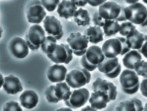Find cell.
I'll return each instance as SVG.
<instances>
[{"label":"cell","mask_w":147,"mask_h":111,"mask_svg":"<svg viewBox=\"0 0 147 111\" xmlns=\"http://www.w3.org/2000/svg\"><path fill=\"white\" fill-rule=\"evenodd\" d=\"M102 51L107 58H114L118 56H124L130 51L126 38L117 37L106 40L102 46Z\"/></svg>","instance_id":"cell-1"},{"label":"cell","mask_w":147,"mask_h":111,"mask_svg":"<svg viewBox=\"0 0 147 111\" xmlns=\"http://www.w3.org/2000/svg\"><path fill=\"white\" fill-rule=\"evenodd\" d=\"M105 56L100 47L92 45L87 50L81 60V64L89 71H93L98 68L104 60Z\"/></svg>","instance_id":"cell-2"},{"label":"cell","mask_w":147,"mask_h":111,"mask_svg":"<svg viewBox=\"0 0 147 111\" xmlns=\"http://www.w3.org/2000/svg\"><path fill=\"white\" fill-rule=\"evenodd\" d=\"M125 12L127 20L133 24L147 26V9L141 3L138 2L125 7Z\"/></svg>","instance_id":"cell-3"},{"label":"cell","mask_w":147,"mask_h":111,"mask_svg":"<svg viewBox=\"0 0 147 111\" xmlns=\"http://www.w3.org/2000/svg\"><path fill=\"white\" fill-rule=\"evenodd\" d=\"M70 87L67 83L62 82L50 86L45 92L47 99L51 103H57L62 100L66 101L72 93Z\"/></svg>","instance_id":"cell-4"},{"label":"cell","mask_w":147,"mask_h":111,"mask_svg":"<svg viewBox=\"0 0 147 111\" xmlns=\"http://www.w3.org/2000/svg\"><path fill=\"white\" fill-rule=\"evenodd\" d=\"M119 81L122 90L128 94H135L140 87L138 75L134 70L126 69L121 74Z\"/></svg>","instance_id":"cell-5"},{"label":"cell","mask_w":147,"mask_h":111,"mask_svg":"<svg viewBox=\"0 0 147 111\" xmlns=\"http://www.w3.org/2000/svg\"><path fill=\"white\" fill-rule=\"evenodd\" d=\"M91 74L85 68L74 69L66 76V83L73 89L83 87L90 81Z\"/></svg>","instance_id":"cell-6"},{"label":"cell","mask_w":147,"mask_h":111,"mask_svg":"<svg viewBox=\"0 0 147 111\" xmlns=\"http://www.w3.org/2000/svg\"><path fill=\"white\" fill-rule=\"evenodd\" d=\"M45 30L39 24H35L30 28L26 36V41L32 50L39 49L45 39Z\"/></svg>","instance_id":"cell-7"},{"label":"cell","mask_w":147,"mask_h":111,"mask_svg":"<svg viewBox=\"0 0 147 111\" xmlns=\"http://www.w3.org/2000/svg\"><path fill=\"white\" fill-rule=\"evenodd\" d=\"M67 41L73 53L76 56H82L86 52L88 40L84 35L79 32L71 33L67 38Z\"/></svg>","instance_id":"cell-8"},{"label":"cell","mask_w":147,"mask_h":111,"mask_svg":"<svg viewBox=\"0 0 147 111\" xmlns=\"http://www.w3.org/2000/svg\"><path fill=\"white\" fill-rule=\"evenodd\" d=\"M45 9L40 0H33L27 9L26 16L28 22L34 24L41 23L46 16Z\"/></svg>","instance_id":"cell-9"},{"label":"cell","mask_w":147,"mask_h":111,"mask_svg":"<svg viewBox=\"0 0 147 111\" xmlns=\"http://www.w3.org/2000/svg\"><path fill=\"white\" fill-rule=\"evenodd\" d=\"M72 50L69 45L61 43L57 44L54 51L47 56L52 62L57 64H68L73 59Z\"/></svg>","instance_id":"cell-10"},{"label":"cell","mask_w":147,"mask_h":111,"mask_svg":"<svg viewBox=\"0 0 147 111\" xmlns=\"http://www.w3.org/2000/svg\"><path fill=\"white\" fill-rule=\"evenodd\" d=\"M98 68L99 72L105 74L109 78L114 79L119 75L121 70V66L119 63L117 57L107 58L98 65Z\"/></svg>","instance_id":"cell-11"},{"label":"cell","mask_w":147,"mask_h":111,"mask_svg":"<svg viewBox=\"0 0 147 111\" xmlns=\"http://www.w3.org/2000/svg\"><path fill=\"white\" fill-rule=\"evenodd\" d=\"M90 96V92L88 89L80 88L72 91L69 99L65 101V104L71 108H78L84 106L87 102Z\"/></svg>","instance_id":"cell-12"},{"label":"cell","mask_w":147,"mask_h":111,"mask_svg":"<svg viewBox=\"0 0 147 111\" xmlns=\"http://www.w3.org/2000/svg\"><path fill=\"white\" fill-rule=\"evenodd\" d=\"M45 30L48 36L54 37L57 40L63 36V26L61 22L53 16H47L43 21Z\"/></svg>","instance_id":"cell-13"},{"label":"cell","mask_w":147,"mask_h":111,"mask_svg":"<svg viewBox=\"0 0 147 111\" xmlns=\"http://www.w3.org/2000/svg\"><path fill=\"white\" fill-rule=\"evenodd\" d=\"M123 7L113 1L105 2L99 6V15L104 20L117 21L122 12Z\"/></svg>","instance_id":"cell-14"},{"label":"cell","mask_w":147,"mask_h":111,"mask_svg":"<svg viewBox=\"0 0 147 111\" xmlns=\"http://www.w3.org/2000/svg\"><path fill=\"white\" fill-rule=\"evenodd\" d=\"M94 92L99 91L105 92L108 95L110 101L115 100L117 95V87L111 82L98 78L92 84Z\"/></svg>","instance_id":"cell-15"},{"label":"cell","mask_w":147,"mask_h":111,"mask_svg":"<svg viewBox=\"0 0 147 111\" xmlns=\"http://www.w3.org/2000/svg\"><path fill=\"white\" fill-rule=\"evenodd\" d=\"M28 45L26 41L20 37H15L10 41L9 49L14 56L18 59H23L28 54Z\"/></svg>","instance_id":"cell-16"},{"label":"cell","mask_w":147,"mask_h":111,"mask_svg":"<svg viewBox=\"0 0 147 111\" xmlns=\"http://www.w3.org/2000/svg\"><path fill=\"white\" fill-rule=\"evenodd\" d=\"M110 101L107 94L99 91L92 92L89 99L91 106L96 110L105 108Z\"/></svg>","instance_id":"cell-17"},{"label":"cell","mask_w":147,"mask_h":111,"mask_svg":"<svg viewBox=\"0 0 147 111\" xmlns=\"http://www.w3.org/2000/svg\"><path fill=\"white\" fill-rule=\"evenodd\" d=\"M67 72V68L64 65L56 63L49 68L47 77L52 83L61 82L66 79Z\"/></svg>","instance_id":"cell-18"},{"label":"cell","mask_w":147,"mask_h":111,"mask_svg":"<svg viewBox=\"0 0 147 111\" xmlns=\"http://www.w3.org/2000/svg\"><path fill=\"white\" fill-rule=\"evenodd\" d=\"M126 39L127 44L130 49L139 50L145 41L147 40V35H144L135 29L126 36Z\"/></svg>","instance_id":"cell-19"},{"label":"cell","mask_w":147,"mask_h":111,"mask_svg":"<svg viewBox=\"0 0 147 111\" xmlns=\"http://www.w3.org/2000/svg\"><path fill=\"white\" fill-rule=\"evenodd\" d=\"M77 7L70 0H62L58 6L57 12L60 17L66 19L74 17Z\"/></svg>","instance_id":"cell-20"},{"label":"cell","mask_w":147,"mask_h":111,"mask_svg":"<svg viewBox=\"0 0 147 111\" xmlns=\"http://www.w3.org/2000/svg\"><path fill=\"white\" fill-rule=\"evenodd\" d=\"M4 90L8 94H15L23 91V87L19 79L10 75L5 77L3 86Z\"/></svg>","instance_id":"cell-21"},{"label":"cell","mask_w":147,"mask_h":111,"mask_svg":"<svg viewBox=\"0 0 147 111\" xmlns=\"http://www.w3.org/2000/svg\"><path fill=\"white\" fill-rule=\"evenodd\" d=\"M116 111H142L144 110L142 102L136 97L121 102L115 108Z\"/></svg>","instance_id":"cell-22"},{"label":"cell","mask_w":147,"mask_h":111,"mask_svg":"<svg viewBox=\"0 0 147 111\" xmlns=\"http://www.w3.org/2000/svg\"><path fill=\"white\" fill-rule=\"evenodd\" d=\"M22 106L26 108L31 109L38 104L39 98L38 94L33 91H26L21 94L19 97Z\"/></svg>","instance_id":"cell-23"},{"label":"cell","mask_w":147,"mask_h":111,"mask_svg":"<svg viewBox=\"0 0 147 111\" xmlns=\"http://www.w3.org/2000/svg\"><path fill=\"white\" fill-rule=\"evenodd\" d=\"M84 35L87 38L89 42L97 44L103 40L104 32L102 29L97 26H90L85 31Z\"/></svg>","instance_id":"cell-24"},{"label":"cell","mask_w":147,"mask_h":111,"mask_svg":"<svg viewBox=\"0 0 147 111\" xmlns=\"http://www.w3.org/2000/svg\"><path fill=\"white\" fill-rule=\"evenodd\" d=\"M142 60L140 53L138 50L132 49L125 55L123 59V65L128 69L134 70L136 62Z\"/></svg>","instance_id":"cell-25"},{"label":"cell","mask_w":147,"mask_h":111,"mask_svg":"<svg viewBox=\"0 0 147 111\" xmlns=\"http://www.w3.org/2000/svg\"><path fill=\"white\" fill-rule=\"evenodd\" d=\"M74 20L79 26H86L90 24L91 18L88 10L80 8L77 10L74 16Z\"/></svg>","instance_id":"cell-26"},{"label":"cell","mask_w":147,"mask_h":111,"mask_svg":"<svg viewBox=\"0 0 147 111\" xmlns=\"http://www.w3.org/2000/svg\"><path fill=\"white\" fill-rule=\"evenodd\" d=\"M120 27V25L117 21L105 20L103 27V32L108 37L115 35L119 32Z\"/></svg>","instance_id":"cell-27"},{"label":"cell","mask_w":147,"mask_h":111,"mask_svg":"<svg viewBox=\"0 0 147 111\" xmlns=\"http://www.w3.org/2000/svg\"><path fill=\"white\" fill-rule=\"evenodd\" d=\"M57 39L52 36H48L41 45V50L47 55L51 54L55 49L57 45Z\"/></svg>","instance_id":"cell-28"},{"label":"cell","mask_w":147,"mask_h":111,"mask_svg":"<svg viewBox=\"0 0 147 111\" xmlns=\"http://www.w3.org/2000/svg\"><path fill=\"white\" fill-rule=\"evenodd\" d=\"M134 70L138 75L143 77L147 74V62L141 60L136 62Z\"/></svg>","instance_id":"cell-29"},{"label":"cell","mask_w":147,"mask_h":111,"mask_svg":"<svg viewBox=\"0 0 147 111\" xmlns=\"http://www.w3.org/2000/svg\"><path fill=\"white\" fill-rule=\"evenodd\" d=\"M136 29L133 23L130 22H125L120 25L119 32L123 36H127L128 34L133 30Z\"/></svg>","instance_id":"cell-30"},{"label":"cell","mask_w":147,"mask_h":111,"mask_svg":"<svg viewBox=\"0 0 147 111\" xmlns=\"http://www.w3.org/2000/svg\"><path fill=\"white\" fill-rule=\"evenodd\" d=\"M41 4L48 12L54 11L60 3V0H40Z\"/></svg>","instance_id":"cell-31"},{"label":"cell","mask_w":147,"mask_h":111,"mask_svg":"<svg viewBox=\"0 0 147 111\" xmlns=\"http://www.w3.org/2000/svg\"><path fill=\"white\" fill-rule=\"evenodd\" d=\"M3 110L22 111V109L21 108L18 103L16 102L12 101L7 102L5 104Z\"/></svg>","instance_id":"cell-32"},{"label":"cell","mask_w":147,"mask_h":111,"mask_svg":"<svg viewBox=\"0 0 147 111\" xmlns=\"http://www.w3.org/2000/svg\"><path fill=\"white\" fill-rule=\"evenodd\" d=\"M105 20L99 15V12H95L93 14V22L95 26L99 27H103L104 26Z\"/></svg>","instance_id":"cell-33"},{"label":"cell","mask_w":147,"mask_h":111,"mask_svg":"<svg viewBox=\"0 0 147 111\" xmlns=\"http://www.w3.org/2000/svg\"><path fill=\"white\" fill-rule=\"evenodd\" d=\"M140 90L142 94L147 97V74L143 76L140 85Z\"/></svg>","instance_id":"cell-34"},{"label":"cell","mask_w":147,"mask_h":111,"mask_svg":"<svg viewBox=\"0 0 147 111\" xmlns=\"http://www.w3.org/2000/svg\"><path fill=\"white\" fill-rule=\"evenodd\" d=\"M107 0H87L88 3L92 7L100 6L106 1Z\"/></svg>","instance_id":"cell-35"},{"label":"cell","mask_w":147,"mask_h":111,"mask_svg":"<svg viewBox=\"0 0 147 111\" xmlns=\"http://www.w3.org/2000/svg\"><path fill=\"white\" fill-rule=\"evenodd\" d=\"M77 7H84L88 3L87 0H71Z\"/></svg>","instance_id":"cell-36"},{"label":"cell","mask_w":147,"mask_h":111,"mask_svg":"<svg viewBox=\"0 0 147 111\" xmlns=\"http://www.w3.org/2000/svg\"><path fill=\"white\" fill-rule=\"evenodd\" d=\"M138 51L147 59V40L145 41L141 48Z\"/></svg>","instance_id":"cell-37"},{"label":"cell","mask_w":147,"mask_h":111,"mask_svg":"<svg viewBox=\"0 0 147 111\" xmlns=\"http://www.w3.org/2000/svg\"><path fill=\"white\" fill-rule=\"evenodd\" d=\"M82 111H91V110H94V111H96L97 110L95 109L94 108L92 107V106H88L86 107V108H84L82 109L81 110Z\"/></svg>","instance_id":"cell-38"},{"label":"cell","mask_w":147,"mask_h":111,"mask_svg":"<svg viewBox=\"0 0 147 111\" xmlns=\"http://www.w3.org/2000/svg\"><path fill=\"white\" fill-rule=\"evenodd\" d=\"M139 1V0H125V1L128 4L132 5V4L138 3Z\"/></svg>","instance_id":"cell-39"},{"label":"cell","mask_w":147,"mask_h":111,"mask_svg":"<svg viewBox=\"0 0 147 111\" xmlns=\"http://www.w3.org/2000/svg\"><path fill=\"white\" fill-rule=\"evenodd\" d=\"M4 81H5V78H4L3 76L2 75V74H0V87H3V85Z\"/></svg>","instance_id":"cell-40"},{"label":"cell","mask_w":147,"mask_h":111,"mask_svg":"<svg viewBox=\"0 0 147 111\" xmlns=\"http://www.w3.org/2000/svg\"><path fill=\"white\" fill-rule=\"evenodd\" d=\"M57 111H72V110L70 108H62L57 110Z\"/></svg>","instance_id":"cell-41"},{"label":"cell","mask_w":147,"mask_h":111,"mask_svg":"<svg viewBox=\"0 0 147 111\" xmlns=\"http://www.w3.org/2000/svg\"><path fill=\"white\" fill-rule=\"evenodd\" d=\"M143 111H147V103L146 104L144 107V108Z\"/></svg>","instance_id":"cell-42"},{"label":"cell","mask_w":147,"mask_h":111,"mask_svg":"<svg viewBox=\"0 0 147 111\" xmlns=\"http://www.w3.org/2000/svg\"><path fill=\"white\" fill-rule=\"evenodd\" d=\"M142 1L145 3L147 4V0H142Z\"/></svg>","instance_id":"cell-43"}]
</instances>
